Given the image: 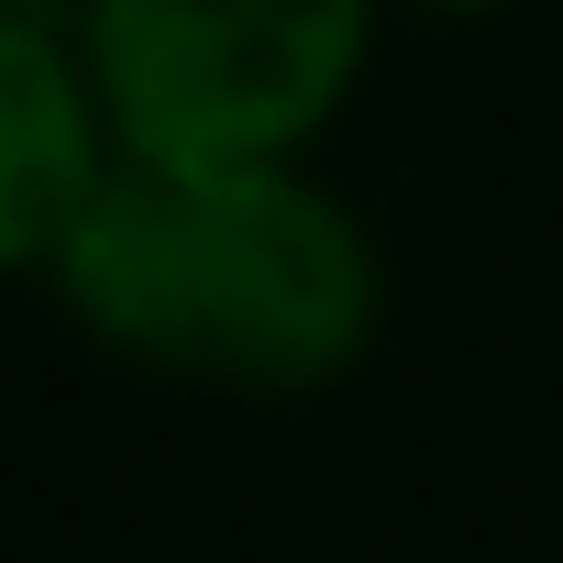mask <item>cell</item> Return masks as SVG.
Segmentation results:
<instances>
[{
	"label": "cell",
	"mask_w": 563,
	"mask_h": 563,
	"mask_svg": "<svg viewBox=\"0 0 563 563\" xmlns=\"http://www.w3.org/2000/svg\"><path fill=\"white\" fill-rule=\"evenodd\" d=\"M45 276L100 354L243 398H310L354 376L387 321V265L310 155L111 166Z\"/></svg>",
	"instance_id": "6da1fadb"
},
{
	"label": "cell",
	"mask_w": 563,
	"mask_h": 563,
	"mask_svg": "<svg viewBox=\"0 0 563 563\" xmlns=\"http://www.w3.org/2000/svg\"><path fill=\"white\" fill-rule=\"evenodd\" d=\"M420 12H508V0H420Z\"/></svg>",
	"instance_id": "277c9868"
},
{
	"label": "cell",
	"mask_w": 563,
	"mask_h": 563,
	"mask_svg": "<svg viewBox=\"0 0 563 563\" xmlns=\"http://www.w3.org/2000/svg\"><path fill=\"white\" fill-rule=\"evenodd\" d=\"M67 34L122 166H288L343 122L376 0H67Z\"/></svg>",
	"instance_id": "7a4b0ae2"
},
{
	"label": "cell",
	"mask_w": 563,
	"mask_h": 563,
	"mask_svg": "<svg viewBox=\"0 0 563 563\" xmlns=\"http://www.w3.org/2000/svg\"><path fill=\"white\" fill-rule=\"evenodd\" d=\"M122 144L89 89V56L67 23L0 0V276H45L89 199L111 188Z\"/></svg>",
	"instance_id": "3957f363"
}]
</instances>
